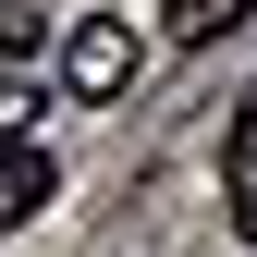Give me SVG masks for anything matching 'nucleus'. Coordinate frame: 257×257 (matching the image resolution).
I'll return each mask as SVG.
<instances>
[{"label": "nucleus", "mask_w": 257, "mask_h": 257, "mask_svg": "<svg viewBox=\"0 0 257 257\" xmlns=\"http://www.w3.org/2000/svg\"><path fill=\"white\" fill-rule=\"evenodd\" d=\"M49 196H61V172H49V147H25V135H13V147H0V233H13L25 208H49Z\"/></svg>", "instance_id": "7ed1b4c3"}, {"label": "nucleus", "mask_w": 257, "mask_h": 257, "mask_svg": "<svg viewBox=\"0 0 257 257\" xmlns=\"http://www.w3.org/2000/svg\"><path fill=\"white\" fill-rule=\"evenodd\" d=\"M220 208H233V233L257 245V86H245L233 135H220Z\"/></svg>", "instance_id": "f03ea898"}, {"label": "nucleus", "mask_w": 257, "mask_h": 257, "mask_svg": "<svg viewBox=\"0 0 257 257\" xmlns=\"http://www.w3.org/2000/svg\"><path fill=\"white\" fill-rule=\"evenodd\" d=\"M135 25H122V13H86L74 25V37H61V86H74V98H122V86H135Z\"/></svg>", "instance_id": "f257e3e1"}, {"label": "nucleus", "mask_w": 257, "mask_h": 257, "mask_svg": "<svg viewBox=\"0 0 257 257\" xmlns=\"http://www.w3.org/2000/svg\"><path fill=\"white\" fill-rule=\"evenodd\" d=\"M159 13H172V37H184V49H208V37H233L257 0H159Z\"/></svg>", "instance_id": "20e7f679"}]
</instances>
